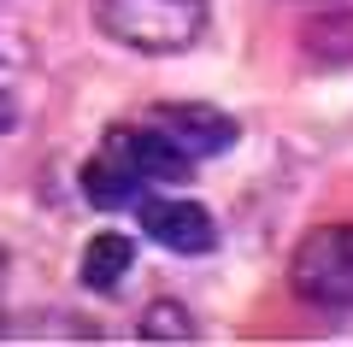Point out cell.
<instances>
[{
    "label": "cell",
    "mask_w": 353,
    "mask_h": 347,
    "mask_svg": "<svg viewBox=\"0 0 353 347\" xmlns=\"http://www.w3.org/2000/svg\"><path fill=\"white\" fill-rule=\"evenodd\" d=\"M189 171L194 165L153 124H124V130H106V141L83 159V195H88L94 212H124L148 188H171Z\"/></svg>",
    "instance_id": "6da1fadb"
},
{
    "label": "cell",
    "mask_w": 353,
    "mask_h": 347,
    "mask_svg": "<svg viewBox=\"0 0 353 347\" xmlns=\"http://www.w3.org/2000/svg\"><path fill=\"white\" fill-rule=\"evenodd\" d=\"M206 0H94V30L148 59L189 53L206 36Z\"/></svg>",
    "instance_id": "7a4b0ae2"
},
{
    "label": "cell",
    "mask_w": 353,
    "mask_h": 347,
    "mask_svg": "<svg viewBox=\"0 0 353 347\" xmlns=\"http://www.w3.org/2000/svg\"><path fill=\"white\" fill-rule=\"evenodd\" d=\"M289 288L306 306H353V224H324L294 248L289 259Z\"/></svg>",
    "instance_id": "3957f363"
},
{
    "label": "cell",
    "mask_w": 353,
    "mask_h": 347,
    "mask_svg": "<svg viewBox=\"0 0 353 347\" xmlns=\"http://www.w3.org/2000/svg\"><path fill=\"white\" fill-rule=\"evenodd\" d=\"M141 124H153L189 165L224 159V153L241 141V124H236V118H230V112H218V106H201V100H171V106H153Z\"/></svg>",
    "instance_id": "277c9868"
},
{
    "label": "cell",
    "mask_w": 353,
    "mask_h": 347,
    "mask_svg": "<svg viewBox=\"0 0 353 347\" xmlns=\"http://www.w3.org/2000/svg\"><path fill=\"white\" fill-rule=\"evenodd\" d=\"M136 224L141 236L159 241L165 253H183V259H201V253L218 248V224L201 200L189 195H141L136 200Z\"/></svg>",
    "instance_id": "5b68a950"
},
{
    "label": "cell",
    "mask_w": 353,
    "mask_h": 347,
    "mask_svg": "<svg viewBox=\"0 0 353 347\" xmlns=\"http://www.w3.org/2000/svg\"><path fill=\"white\" fill-rule=\"evenodd\" d=\"M130 265H136V241L118 236V230H101V236L83 248L77 277H83V288H94V295H118L124 277H130Z\"/></svg>",
    "instance_id": "8992f818"
},
{
    "label": "cell",
    "mask_w": 353,
    "mask_h": 347,
    "mask_svg": "<svg viewBox=\"0 0 353 347\" xmlns=\"http://www.w3.org/2000/svg\"><path fill=\"white\" fill-rule=\"evenodd\" d=\"M306 59L318 65H353V6H336V12H318L312 24L301 30Z\"/></svg>",
    "instance_id": "52a82bcc"
},
{
    "label": "cell",
    "mask_w": 353,
    "mask_h": 347,
    "mask_svg": "<svg viewBox=\"0 0 353 347\" xmlns=\"http://www.w3.org/2000/svg\"><path fill=\"white\" fill-rule=\"evenodd\" d=\"M136 335L141 341H194V318H189V306L183 300H171V295H159V300H148V312L136 318Z\"/></svg>",
    "instance_id": "ba28073f"
},
{
    "label": "cell",
    "mask_w": 353,
    "mask_h": 347,
    "mask_svg": "<svg viewBox=\"0 0 353 347\" xmlns=\"http://www.w3.org/2000/svg\"><path fill=\"white\" fill-rule=\"evenodd\" d=\"M12 118H18V106H12V95H0V130H12Z\"/></svg>",
    "instance_id": "9c48e42d"
},
{
    "label": "cell",
    "mask_w": 353,
    "mask_h": 347,
    "mask_svg": "<svg viewBox=\"0 0 353 347\" xmlns=\"http://www.w3.org/2000/svg\"><path fill=\"white\" fill-rule=\"evenodd\" d=\"M0 341H6V306H0Z\"/></svg>",
    "instance_id": "30bf717a"
},
{
    "label": "cell",
    "mask_w": 353,
    "mask_h": 347,
    "mask_svg": "<svg viewBox=\"0 0 353 347\" xmlns=\"http://www.w3.org/2000/svg\"><path fill=\"white\" fill-rule=\"evenodd\" d=\"M0 6H6V0H0Z\"/></svg>",
    "instance_id": "8fae6325"
}]
</instances>
